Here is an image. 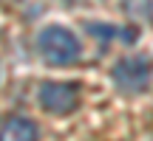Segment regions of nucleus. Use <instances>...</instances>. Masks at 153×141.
<instances>
[{
	"mask_svg": "<svg viewBox=\"0 0 153 141\" xmlns=\"http://www.w3.org/2000/svg\"><path fill=\"white\" fill-rule=\"evenodd\" d=\"M37 51L48 65H71L79 59V43L65 26H45L37 37Z\"/></svg>",
	"mask_w": 153,
	"mask_h": 141,
	"instance_id": "f257e3e1",
	"label": "nucleus"
},
{
	"mask_svg": "<svg viewBox=\"0 0 153 141\" xmlns=\"http://www.w3.org/2000/svg\"><path fill=\"white\" fill-rule=\"evenodd\" d=\"M111 76H114L116 87L122 93H142L150 85L153 65H150L148 57H125V59H119L114 65Z\"/></svg>",
	"mask_w": 153,
	"mask_h": 141,
	"instance_id": "f03ea898",
	"label": "nucleus"
},
{
	"mask_svg": "<svg viewBox=\"0 0 153 141\" xmlns=\"http://www.w3.org/2000/svg\"><path fill=\"white\" fill-rule=\"evenodd\" d=\"M79 102V90L74 82H45L40 87V104L54 116H65L71 113Z\"/></svg>",
	"mask_w": 153,
	"mask_h": 141,
	"instance_id": "7ed1b4c3",
	"label": "nucleus"
},
{
	"mask_svg": "<svg viewBox=\"0 0 153 141\" xmlns=\"http://www.w3.org/2000/svg\"><path fill=\"white\" fill-rule=\"evenodd\" d=\"M37 138H40L37 124L26 116H11L0 127V141H37Z\"/></svg>",
	"mask_w": 153,
	"mask_h": 141,
	"instance_id": "20e7f679",
	"label": "nucleus"
},
{
	"mask_svg": "<svg viewBox=\"0 0 153 141\" xmlns=\"http://www.w3.org/2000/svg\"><path fill=\"white\" fill-rule=\"evenodd\" d=\"M85 31L91 34V37H97L99 43H111V40H119V43H125V45H131V43H136V37H139V31L133 26H125V28H114V26H105V23H88L85 26Z\"/></svg>",
	"mask_w": 153,
	"mask_h": 141,
	"instance_id": "39448f33",
	"label": "nucleus"
},
{
	"mask_svg": "<svg viewBox=\"0 0 153 141\" xmlns=\"http://www.w3.org/2000/svg\"><path fill=\"white\" fill-rule=\"evenodd\" d=\"M125 11L136 20H153V0H125Z\"/></svg>",
	"mask_w": 153,
	"mask_h": 141,
	"instance_id": "423d86ee",
	"label": "nucleus"
}]
</instances>
